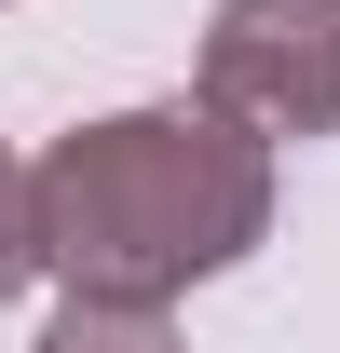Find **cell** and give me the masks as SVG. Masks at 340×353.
I'll list each match as a JSON object with an SVG mask.
<instances>
[{"label": "cell", "mask_w": 340, "mask_h": 353, "mask_svg": "<svg viewBox=\"0 0 340 353\" xmlns=\"http://www.w3.org/2000/svg\"><path fill=\"white\" fill-rule=\"evenodd\" d=\"M272 231V150L218 109H123L28 163V245L68 299H177Z\"/></svg>", "instance_id": "cell-1"}, {"label": "cell", "mask_w": 340, "mask_h": 353, "mask_svg": "<svg viewBox=\"0 0 340 353\" xmlns=\"http://www.w3.org/2000/svg\"><path fill=\"white\" fill-rule=\"evenodd\" d=\"M28 353H177V326H164V299H68Z\"/></svg>", "instance_id": "cell-3"}, {"label": "cell", "mask_w": 340, "mask_h": 353, "mask_svg": "<svg viewBox=\"0 0 340 353\" xmlns=\"http://www.w3.org/2000/svg\"><path fill=\"white\" fill-rule=\"evenodd\" d=\"M28 272H41V245H28V163L0 150V299H14Z\"/></svg>", "instance_id": "cell-4"}, {"label": "cell", "mask_w": 340, "mask_h": 353, "mask_svg": "<svg viewBox=\"0 0 340 353\" xmlns=\"http://www.w3.org/2000/svg\"><path fill=\"white\" fill-rule=\"evenodd\" d=\"M205 109L272 136H340V0H218L205 28Z\"/></svg>", "instance_id": "cell-2"}]
</instances>
